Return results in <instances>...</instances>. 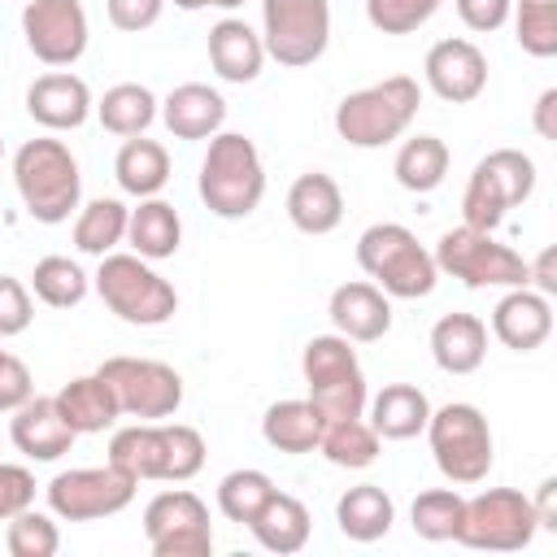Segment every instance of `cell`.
Here are the masks:
<instances>
[{"label":"cell","mask_w":557,"mask_h":557,"mask_svg":"<svg viewBox=\"0 0 557 557\" xmlns=\"http://www.w3.org/2000/svg\"><path fill=\"white\" fill-rule=\"evenodd\" d=\"M422 109V87L409 74H392L361 91H348L335 104V131L352 148H383L400 139Z\"/></svg>","instance_id":"cell-1"},{"label":"cell","mask_w":557,"mask_h":557,"mask_svg":"<svg viewBox=\"0 0 557 557\" xmlns=\"http://www.w3.org/2000/svg\"><path fill=\"white\" fill-rule=\"evenodd\" d=\"M13 183L26 213L44 226L70 222L83 200V174L74 152L61 139H26L13 157Z\"/></svg>","instance_id":"cell-2"},{"label":"cell","mask_w":557,"mask_h":557,"mask_svg":"<svg viewBox=\"0 0 557 557\" xmlns=\"http://www.w3.org/2000/svg\"><path fill=\"white\" fill-rule=\"evenodd\" d=\"M265 196V165L248 135L218 131L200 161V200L209 213L235 222L248 218Z\"/></svg>","instance_id":"cell-3"},{"label":"cell","mask_w":557,"mask_h":557,"mask_svg":"<svg viewBox=\"0 0 557 557\" xmlns=\"http://www.w3.org/2000/svg\"><path fill=\"white\" fill-rule=\"evenodd\" d=\"M357 265L396 300H422L435 292V257L400 222H374L357 239Z\"/></svg>","instance_id":"cell-4"},{"label":"cell","mask_w":557,"mask_h":557,"mask_svg":"<svg viewBox=\"0 0 557 557\" xmlns=\"http://www.w3.org/2000/svg\"><path fill=\"white\" fill-rule=\"evenodd\" d=\"M100 300L131 326H161L178 309V292L135 252H104L96 270Z\"/></svg>","instance_id":"cell-5"},{"label":"cell","mask_w":557,"mask_h":557,"mask_svg":"<svg viewBox=\"0 0 557 557\" xmlns=\"http://www.w3.org/2000/svg\"><path fill=\"white\" fill-rule=\"evenodd\" d=\"M300 370L309 383V400L326 422L366 413V374L344 335H313L300 352Z\"/></svg>","instance_id":"cell-6"},{"label":"cell","mask_w":557,"mask_h":557,"mask_svg":"<svg viewBox=\"0 0 557 557\" xmlns=\"http://www.w3.org/2000/svg\"><path fill=\"white\" fill-rule=\"evenodd\" d=\"M531 191H535V161L518 148H496L474 165L461 191V218L474 231H496L513 205L531 200Z\"/></svg>","instance_id":"cell-7"},{"label":"cell","mask_w":557,"mask_h":557,"mask_svg":"<svg viewBox=\"0 0 557 557\" xmlns=\"http://www.w3.org/2000/svg\"><path fill=\"white\" fill-rule=\"evenodd\" d=\"M426 440H431V453H435V466L448 483H483L487 470H492V426L487 418L466 405V400H453L444 409H431L426 418Z\"/></svg>","instance_id":"cell-8"},{"label":"cell","mask_w":557,"mask_h":557,"mask_svg":"<svg viewBox=\"0 0 557 557\" xmlns=\"http://www.w3.org/2000/svg\"><path fill=\"white\" fill-rule=\"evenodd\" d=\"M435 270L461 278L466 287H527V261L509 244H500L492 231L453 226L435 244Z\"/></svg>","instance_id":"cell-9"},{"label":"cell","mask_w":557,"mask_h":557,"mask_svg":"<svg viewBox=\"0 0 557 557\" xmlns=\"http://www.w3.org/2000/svg\"><path fill=\"white\" fill-rule=\"evenodd\" d=\"M540 522L531 509V496L518 487H487L474 500H466V518L457 531V544L483 548V553H518L535 540Z\"/></svg>","instance_id":"cell-10"},{"label":"cell","mask_w":557,"mask_h":557,"mask_svg":"<svg viewBox=\"0 0 557 557\" xmlns=\"http://www.w3.org/2000/svg\"><path fill=\"white\" fill-rule=\"evenodd\" d=\"M261 44L278 65H313L331 44L326 0H261Z\"/></svg>","instance_id":"cell-11"},{"label":"cell","mask_w":557,"mask_h":557,"mask_svg":"<svg viewBox=\"0 0 557 557\" xmlns=\"http://www.w3.org/2000/svg\"><path fill=\"white\" fill-rule=\"evenodd\" d=\"M96 374L113 387L117 409L139 418V422H161V418L178 413V405H183V379L165 361H152V357H109Z\"/></svg>","instance_id":"cell-12"},{"label":"cell","mask_w":557,"mask_h":557,"mask_svg":"<svg viewBox=\"0 0 557 557\" xmlns=\"http://www.w3.org/2000/svg\"><path fill=\"white\" fill-rule=\"evenodd\" d=\"M135 479L126 470H117L113 461L104 466H83V470H61L44 492H48V509L65 522H96V518H113L135 500Z\"/></svg>","instance_id":"cell-13"},{"label":"cell","mask_w":557,"mask_h":557,"mask_svg":"<svg viewBox=\"0 0 557 557\" xmlns=\"http://www.w3.org/2000/svg\"><path fill=\"white\" fill-rule=\"evenodd\" d=\"M144 535L157 557H209L213 553L209 505L187 487L157 492L144 505Z\"/></svg>","instance_id":"cell-14"},{"label":"cell","mask_w":557,"mask_h":557,"mask_svg":"<svg viewBox=\"0 0 557 557\" xmlns=\"http://www.w3.org/2000/svg\"><path fill=\"white\" fill-rule=\"evenodd\" d=\"M22 35L44 65H74L87 52V9L83 0H26Z\"/></svg>","instance_id":"cell-15"},{"label":"cell","mask_w":557,"mask_h":557,"mask_svg":"<svg viewBox=\"0 0 557 557\" xmlns=\"http://www.w3.org/2000/svg\"><path fill=\"white\" fill-rule=\"evenodd\" d=\"M422 70H426V87L440 100H448V104H470L487 87V57L470 39H440V44H431Z\"/></svg>","instance_id":"cell-16"},{"label":"cell","mask_w":557,"mask_h":557,"mask_svg":"<svg viewBox=\"0 0 557 557\" xmlns=\"http://www.w3.org/2000/svg\"><path fill=\"white\" fill-rule=\"evenodd\" d=\"M96 100H91V87L78 78V74H39L30 87H26V113L44 126V131H78L87 117H91Z\"/></svg>","instance_id":"cell-17"},{"label":"cell","mask_w":557,"mask_h":557,"mask_svg":"<svg viewBox=\"0 0 557 557\" xmlns=\"http://www.w3.org/2000/svg\"><path fill=\"white\" fill-rule=\"evenodd\" d=\"M331 322L335 335H344L348 344H374L392 331V296L374 283H339L331 292Z\"/></svg>","instance_id":"cell-18"},{"label":"cell","mask_w":557,"mask_h":557,"mask_svg":"<svg viewBox=\"0 0 557 557\" xmlns=\"http://www.w3.org/2000/svg\"><path fill=\"white\" fill-rule=\"evenodd\" d=\"M9 440L22 457L30 461H57L74 448V426L61 418L57 400L52 396H30L26 405L13 409V422H9Z\"/></svg>","instance_id":"cell-19"},{"label":"cell","mask_w":557,"mask_h":557,"mask_svg":"<svg viewBox=\"0 0 557 557\" xmlns=\"http://www.w3.org/2000/svg\"><path fill=\"white\" fill-rule=\"evenodd\" d=\"M492 335L513 352H535L553 335V305L531 287H509L492 309Z\"/></svg>","instance_id":"cell-20"},{"label":"cell","mask_w":557,"mask_h":557,"mask_svg":"<svg viewBox=\"0 0 557 557\" xmlns=\"http://www.w3.org/2000/svg\"><path fill=\"white\" fill-rule=\"evenodd\" d=\"M161 122L174 139H213L226 122V100L209 83H183L161 100Z\"/></svg>","instance_id":"cell-21"},{"label":"cell","mask_w":557,"mask_h":557,"mask_svg":"<svg viewBox=\"0 0 557 557\" xmlns=\"http://www.w3.org/2000/svg\"><path fill=\"white\" fill-rule=\"evenodd\" d=\"M287 218L300 235H331L344 222V191L331 174L309 170L287 187Z\"/></svg>","instance_id":"cell-22"},{"label":"cell","mask_w":557,"mask_h":557,"mask_svg":"<svg viewBox=\"0 0 557 557\" xmlns=\"http://www.w3.org/2000/svg\"><path fill=\"white\" fill-rule=\"evenodd\" d=\"M431 357L444 374H474L487 357V326L474 313H444L431 326Z\"/></svg>","instance_id":"cell-23"},{"label":"cell","mask_w":557,"mask_h":557,"mask_svg":"<svg viewBox=\"0 0 557 557\" xmlns=\"http://www.w3.org/2000/svg\"><path fill=\"white\" fill-rule=\"evenodd\" d=\"M209 61H213L218 78L244 87V83H252V78L261 74V65H265V44H261V35H257L248 22L222 17V22L209 30Z\"/></svg>","instance_id":"cell-24"},{"label":"cell","mask_w":557,"mask_h":557,"mask_svg":"<svg viewBox=\"0 0 557 557\" xmlns=\"http://www.w3.org/2000/svg\"><path fill=\"white\" fill-rule=\"evenodd\" d=\"M52 400H57L61 418L74 426V435H100V431H109V426L122 418L117 396H113V387H109L100 374H78V379H70Z\"/></svg>","instance_id":"cell-25"},{"label":"cell","mask_w":557,"mask_h":557,"mask_svg":"<svg viewBox=\"0 0 557 557\" xmlns=\"http://www.w3.org/2000/svg\"><path fill=\"white\" fill-rule=\"evenodd\" d=\"M426 418H431V400L413 383H387L370 400V426L379 431V440H413L426 431Z\"/></svg>","instance_id":"cell-26"},{"label":"cell","mask_w":557,"mask_h":557,"mask_svg":"<svg viewBox=\"0 0 557 557\" xmlns=\"http://www.w3.org/2000/svg\"><path fill=\"white\" fill-rule=\"evenodd\" d=\"M335 522H339V531H344L348 540L374 544V540H383V535L392 531L396 505H392V496H387L379 483H357V487H348V492L335 500Z\"/></svg>","instance_id":"cell-27"},{"label":"cell","mask_w":557,"mask_h":557,"mask_svg":"<svg viewBox=\"0 0 557 557\" xmlns=\"http://www.w3.org/2000/svg\"><path fill=\"white\" fill-rule=\"evenodd\" d=\"M309 527H313V518H309V509L296 500V496H287V492H274L261 509H257V518L248 522V531H252V540L261 544V548H270V553H300L305 544H309Z\"/></svg>","instance_id":"cell-28"},{"label":"cell","mask_w":557,"mask_h":557,"mask_svg":"<svg viewBox=\"0 0 557 557\" xmlns=\"http://www.w3.org/2000/svg\"><path fill=\"white\" fill-rule=\"evenodd\" d=\"M126 239H131L135 257H144V261H165V257H174L178 244H183V222H178V213H174L170 200L148 196V200H139V209H131V218H126Z\"/></svg>","instance_id":"cell-29"},{"label":"cell","mask_w":557,"mask_h":557,"mask_svg":"<svg viewBox=\"0 0 557 557\" xmlns=\"http://www.w3.org/2000/svg\"><path fill=\"white\" fill-rule=\"evenodd\" d=\"M322 426H326V418L313 409L309 396H305V400H274V405L265 409V418H261L265 444L278 448V453H292V457L313 453L318 440H322Z\"/></svg>","instance_id":"cell-30"},{"label":"cell","mask_w":557,"mask_h":557,"mask_svg":"<svg viewBox=\"0 0 557 557\" xmlns=\"http://www.w3.org/2000/svg\"><path fill=\"white\" fill-rule=\"evenodd\" d=\"M109 461L117 470H126L135 483H144V479L165 483V422H135V426L113 431Z\"/></svg>","instance_id":"cell-31"},{"label":"cell","mask_w":557,"mask_h":557,"mask_svg":"<svg viewBox=\"0 0 557 557\" xmlns=\"http://www.w3.org/2000/svg\"><path fill=\"white\" fill-rule=\"evenodd\" d=\"M113 174H117V187L126 196H157L165 183H170V152L157 144V139H144V135H131L117 157H113Z\"/></svg>","instance_id":"cell-32"},{"label":"cell","mask_w":557,"mask_h":557,"mask_svg":"<svg viewBox=\"0 0 557 557\" xmlns=\"http://www.w3.org/2000/svg\"><path fill=\"white\" fill-rule=\"evenodd\" d=\"M448 161L453 157H448V144L440 135H413V139L400 144V152L392 161V174L405 191L426 196L448 178Z\"/></svg>","instance_id":"cell-33"},{"label":"cell","mask_w":557,"mask_h":557,"mask_svg":"<svg viewBox=\"0 0 557 557\" xmlns=\"http://www.w3.org/2000/svg\"><path fill=\"white\" fill-rule=\"evenodd\" d=\"M157 96L144 87V83H117V87H109L100 100H96V117H100V126L109 131V135H122V139H131V135H144L152 122H157Z\"/></svg>","instance_id":"cell-34"},{"label":"cell","mask_w":557,"mask_h":557,"mask_svg":"<svg viewBox=\"0 0 557 557\" xmlns=\"http://www.w3.org/2000/svg\"><path fill=\"white\" fill-rule=\"evenodd\" d=\"M126 218H131V209L113 196H100V200L83 205L78 218H74V248L87 252V257L113 252L126 239Z\"/></svg>","instance_id":"cell-35"},{"label":"cell","mask_w":557,"mask_h":557,"mask_svg":"<svg viewBox=\"0 0 557 557\" xmlns=\"http://www.w3.org/2000/svg\"><path fill=\"white\" fill-rule=\"evenodd\" d=\"M318 453L339 470H366V466L379 461V431L370 422H361V418L326 422L322 440H318Z\"/></svg>","instance_id":"cell-36"},{"label":"cell","mask_w":557,"mask_h":557,"mask_svg":"<svg viewBox=\"0 0 557 557\" xmlns=\"http://www.w3.org/2000/svg\"><path fill=\"white\" fill-rule=\"evenodd\" d=\"M87 287H91V278H87L83 265L70 261V257H44V261H35V270H30V292H35V300H44L48 309H74V305H83Z\"/></svg>","instance_id":"cell-37"},{"label":"cell","mask_w":557,"mask_h":557,"mask_svg":"<svg viewBox=\"0 0 557 557\" xmlns=\"http://www.w3.org/2000/svg\"><path fill=\"white\" fill-rule=\"evenodd\" d=\"M461 518H466V500H461L453 487H431V492H418V500L409 505L413 535H422V540H431V544L457 540Z\"/></svg>","instance_id":"cell-38"},{"label":"cell","mask_w":557,"mask_h":557,"mask_svg":"<svg viewBox=\"0 0 557 557\" xmlns=\"http://www.w3.org/2000/svg\"><path fill=\"white\" fill-rule=\"evenodd\" d=\"M274 492H278V487H274V479H270L265 470L244 466V470L222 474V483H218V509H222V518L248 527V522L257 518V509H261Z\"/></svg>","instance_id":"cell-39"},{"label":"cell","mask_w":557,"mask_h":557,"mask_svg":"<svg viewBox=\"0 0 557 557\" xmlns=\"http://www.w3.org/2000/svg\"><path fill=\"white\" fill-rule=\"evenodd\" d=\"M513 35L518 48L548 61L557 57V0H513Z\"/></svg>","instance_id":"cell-40"},{"label":"cell","mask_w":557,"mask_h":557,"mask_svg":"<svg viewBox=\"0 0 557 557\" xmlns=\"http://www.w3.org/2000/svg\"><path fill=\"white\" fill-rule=\"evenodd\" d=\"M4 544L13 557H52L61 548V531L48 513L39 509H22L9 518V531H4Z\"/></svg>","instance_id":"cell-41"},{"label":"cell","mask_w":557,"mask_h":557,"mask_svg":"<svg viewBox=\"0 0 557 557\" xmlns=\"http://www.w3.org/2000/svg\"><path fill=\"white\" fill-rule=\"evenodd\" d=\"M444 0H366V17L383 35H413L435 17Z\"/></svg>","instance_id":"cell-42"},{"label":"cell","mask_w":557,"mask_h":557,"mask_svg":"<svg viewBox=\"0 0 557 557\" xmlns=\"http://www.w3.org/2000/svg\"><path fill=\"white\" fill-rule=\"evenodd\" d=\"M205 466V440L196 426L165 422V483H187Z\"/></svg>","instance_id":"cell-43"},{"label":"cell","mask_w":557,"mask_h":557,"mask_svg":"<svg viewBox=\"0 0 557 557\" xmlns=\"http://www.w3.org/2000/svg\"><path fill=\"white\" fill-rule=\"evenodd\" d=\"M35 318V305H30V292L22 278L13 274H0V339L9 335H22Z\"/></svg>","instance_id":"cell-44"},{"label":"cell","mask_w":557,"mask_h":557,"mask_svg":"<svg viewBox=\"0 0 557 557\" xmlns=\"http://www.w3.org/2000/svg\"><path fill=\"white\" fill-rule=\"evenodd\" d=\"M35 505V474L26 466H9L0 461V522H9L13 513Z\"/></svg>","instance_id":"cell-45"},{"label":"cell","mask_w":557,"mask_h":557,"mask_svg":"<svg viewBox=\"0 0 557 557\" xmlns=\"http://www.w3.org/2000/svg\"><path fill=\"white\" fill-rule=\"evenodd\" d=\"M104 9H109V22H113L117 30L139 35V30L157 26V17H161L165 0H104Z\"/></svg>","instance_id":"cell-46"},{"label":"cell","mask_w":557,"mask_h":557,"mask_svg":"<svg viewBox=\"0 0 557 557\" xmlns=\"http://www.w3.org/2000/svg\"><path fill=\"white\" fill-rule=\"evenodd\" d=\"M30 396H35L30 370H26L13 352H4V357H0V413H13V409L26 405Z\"/></svg>","instance_id":"cell-47"},{"label":"cell","mask_w":557,"mask_h":557,"mask_svg":"<svg viewBox=\"0 0 557 557\" xmlns=\"http://www.w3.org/2000/svg\"><path fill=\"white\" fill-rule=\"evenodd\" d=\"M509 9H513V0H457V17L479 35L500 30L509 22Z\"/></svg>","instance_id":"cell-48"},{"label":"cell","mask_w":557,"mask_h":557,"mask_svg":"<svg viewBox=\"0 0 557 557\" xmlns=\"http://www.w3.org/2000/svg\"><path fill=\"white\" fill-rule=\"evenodd\" d=\"M527 283H535L540 296H557V248H544L535 261H527Z\"/></svg>","instance_id":"cell-49"},{"label":"cell","mask_w":557,"mask_h":557,"mask_svg":"<svg viewBox=\"0 0 557 557\" xmlns=\"http://www.w3.org/2000/svg\"><path fill=\"white\" fill-rule=\"evenodd\" d=\"M531 509H535L540 531H557V479H544V483H540V492H535Z\"/></svg>","instance_id":"cell-50"},{"label":"cell","mask_w":557,"mask_h":557,"mask_svg":"<svg viewBox=\"0 0 557 557\" xmlns=\"http://www.w3.org/2000/svg\"><path fill=\"white\" fill-rule=\"evenodd\" d=\"M535 135L557 139V87H544L535 100Z\"/></svg>","instance_id":"cell-51"},{"label":"cell","mask_w":557,"mask_h":557,"mask_svg":"<svg viewBox=\"0 0 557 557\" xmlns=\"http://www.w3.org/2000/svg\"><path fill=\"white\" fill-rule=\"evenodd\" d=\"M174 4H178V9H187V13H196V9H205L209 0H174Z\"/></svg>","instance_id":"cell-52"},{"label":"cell","mask_w":557,"mask_h":557,"mask_svg":"<svg viewBox=\"0 0 557 557\" xmlns=\"http://www.w3.org/2000/svg\"><path fill=\"white\" fill-rule=\"evenodd\" d=\"M209 4H218V9H239L244 0H209Z\"/></svg>","instance_id":"cell-53"},{"label":"cell","mask_w":557,"mask_h":557,"mask_svg":"<svg viewBox=\"0 0 557 557\" xmlns=\"http://www.w3.org/2000/svg\"><path fill=\"white\" fill-rule=\"evenodd\" d=\"M0 157H4V139H0Z\"/></svg>","instance_id":"cell-54"},{"label":"cell","mask_w":557,"mask_h":557,"mask_svg":"<svg viewBox=\"0 0 557 557\" xmlns=\"http://www.w3.org/2000/svg\"><path fill=\"white\" fill-rule=\"evenodd\" d=\"M0 357H4V348H0Z\"/></svg>","instance_id":"cell-55"}]
</instances>
